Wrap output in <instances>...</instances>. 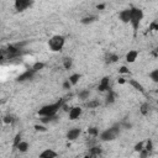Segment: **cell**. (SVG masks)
<instances>
[{
  "label": "cell",
  "instance_id": "6da1fadb",
  "mask_svg": "<svg viewBox=\"0 0 158 158\" xmlns=\"http://www.w3.org/2000/svg\"><path fill=\"white\" fill-rule=\"evenodd\" d=\"M60 107H62V102L60 101L54 102V104H48V105L42 106L38 110V115L41 117H51V118H53Z\"/></svg>",
  "mask_w": 158,
  "mask_h": 158
},
{
  "label": "cell",
  "instance_id": "d4e9b609",
  "mask_svg": "<svg viewBox=\"0 0 158 158\" xmlns=\"http://www.w3.org/2000/svg\"><path fill=\"white\" fill-rule=\"evenodd\" d=\"M35 128H36L37 131H42V132L47 131V128H46L44 126H40V125H36V126H35Z\"/></svg>",
  "mask_w": 158,
  "mask_h": 158
},
{
  "label": "cell",
  "instance_id": "7a4b0ae2",
  "mask_svg": "<svg viewBox=\"0 0 158 158\" xmlns=\"http://www.w3.org/2000/svg\"><path fill=\"white\" fill-rule=\"evenodd\" d=\"M65 44V38L62 35H54L48 40V47L52 52H59Z\"/></svg>",
  "mask_w": 158,
  "mask_h": 158
},
{
  "label": "cell",
  "instance_id": "44dd1931",
  "mask_svg": "<svg viewBox=\"0 0 158 158\" xmlns=\"http://www.w3.org/2000/svg\"><path fill=\"white\" fill-rule=\"evenodd\" d=\"M21 141H22V139H21V135H16V137H15V141H14V146L16 147V146H17V144H19Z\"/></svg>",
  "mask_w": 158,
  "mask_h": 158
},
{
  "label": "cell",
  "instance_id": "30bf717a",
  "mask_svg": "<svg viewBox=\"0 0 158 158\" xmlns=\"http://www.w3.org/2000/svg\"><path fill=\"white\" fill-rule=\"evenodd\" d=\"M57 156H58V153L54 152V151L51 149V148H47V149H44L43 152L40 153V157H41V158H54V157H57Z\"/></svg>",
  "mask_w": 158,
  "mask_h": 158
},
{
  "label": "cell",
  "instance_id": "52a82bcc",
  "mask_svg": "<svg viewBox=\"0 0 158 158\" xmlns=\"http://www.w3.org/2000/svg\"><path fill=\"white\" fill-rule=\"evenodd\" d=\"M83 112V109L79 107V106H74V107H70L69 111H68V116H69V120H77L80 117Z\"/></svg>",
  "mask_w": 158,
  "mask_h": 158
},
{
  "label": "cell",
  "instance_id": "e0dca14e",
  "mask_svg": "<svg viewBox=\"0 0 158 158\" xmlns=\"http://www.w3.org/2000/svg\"><path fill=\"white\" fill-rule=\"evenodd\" d=\"M93 21H95V16H89V17H84L81 19V23H91Z\"/></svg>",
  "mask_w": 158,
  "mask_h": 158
},
{
  "label": "cell",
  "instance_id": "2e32d148",
  "mask_svg": "<svg viewBox=\"0 0 158 158\" xmlns=\"http://www.w3.org/2000/svg\"><path fill=\"white\" fill-rule=\"evenodd\" d=\"M149 79L154 83H158V68L153 69L151 73H149Z\"/></svg>",
  "mask_w": 158,
  "mask_h": 158
},
{
  "label": "cell",
  "instance_id": "cb8c5ba5",
  "mask_svg": "<svg viewBox=\"0 0 158 158\" xmlns=\"http://www.w3.org/2000/svg\"><path fill=\"white\" fill-rule=\"evenodd\" d=\"M12 121H14V118H12V116H10V115L4 118V122H6V123H11Z\"/></svg>",
  "mask_w": 158,
  "mask_h": 158
},
{
  "label": "cell",
  "instance_id": "8fae6325",
  "mask_svg": "<svg viewBox=\"0 0 158 158\" xmlns=\"http://www.w3.org/2000/svg\"><path fill=\"white\" fill-rule=\"evenodd\" d=\"M99 90H101V91L109 90V78H104L101 80V83L99 84Z\"/></svg>",
  "mask_w": 158,
  "mask_h": 158
},
{
  "label": "cell",
  "instance_id": "5b68a950",
  "mask_svg": "<svg viewBox=\"0 0 158 158\" xmlns=\"http://www.w3.org/2000/svg\"><path fill=\"white\" fill-rule=\"evenodd\" d=\"M33 4V0H14V6L19 12H22L30 9Z\"/></svg>",
  "mask_w": 158,
  "mask_h": 158
},
{
  "label": "cell",
  "instance_id": "7c38bea8",
  "mask_svg": "<svg viewBox=\"0 0 158 158\" xmlns=\"http://www.w3.org/2000/svg\"><path fill=\"white\" fill-rule=\"evenodd\" d=\"M79 79H80V74H79V73H74V74H72V75L69 77L68 80L70 81L72 85H77L78 81H79Z\"/></svg>",
  "mask_w": 158,
  "mask_h": 158
},
{
  "label": "cell",
  "instance_id": "8992f818",
  "mask_svg": "<svg viewBox=\"0 0 158 158\" xmlns=\"http://www.w3.org/2000/svg\"><path fill=\"white\" fill-rule=\"evenodd\" d=\"M118 19L123 23H130L131 20V9H123L118 12Z\"/></svg>",
  "mask_w": 158,
  "mask_h": 158
},
{
  "label": "cell",
  "instance_id": "4fadbf2b",
  "mask_svg": "<svg viewBox=\"0 0 158 158\" xmlns=\"http://www.w3.org/2000/svg\"><path fill=\"white\" fill-rule=\"evenodd\" d=\"M16 148L20 151V152H26L27 149H28V142H26V141H21L17 146H16Z\"/></svg>",
  "mask_w": 158,
  "mask_h": 158
},
{
  "label": "cell",
  "instance_id": "ac0fdd59",
  "mask_svg": "<svg viewBox=\"0 0 158 158\" xmlns=\"http://www.w3.org/2000/svg\"><path fill=\"white\" fill-rule=\"evenodd\" d=\"M64 68L65 69H69L70 67H72V59L70 58H64Z\"/></svg>",
  "mask_w": 158,
  "mask_h": 158
},
{
  "label": "cell",
  "instance_id": "ffe728a7",
  "mask_svg": "<svg viewBox=\"0 0 158 158\" xmlns=\"http://www.w3.org/2000/svg\"><path fill=\"white\" fill-rule=\"evenodd\" d=\"M144 143L143 142H139L138 144H136V147H135V149L136 151H138V152H141V151H143V148H144V146H143Z\"/></svg>",
  "mask_w": 158,
  "mask_h": 158
},
{
  "label": "cell",
  "instance_id": "ba28073f",
  "mask_svg": "<svg viewBox=\"0 0 158 158\" xmlns=\"http://www.w3.org/2000/svg\"><path fill=\"white\" fill-rule=\"evenodd\" d=\"M80 133H81V130H80L79 127L70 128V130L67 132V138H68L69 141H74V139H77V138L80 136Z\"/></svg>",
  "mask_w": 158,
  "mask_h": 158
},
{
  "label": "cell",
  "instance_id": "9c48e42d",
  "mask_svg": "<svg viewBox=\"0 0 158 158\" xmlns=\"http://www.w3.org/2000/svg\"><path fill=\"white\" fill-rule=\"evenodd\" d=\"M137 57H138V51L137 49H131L126 53V62L133 63V62H136Z\"/></svg>",
  "mask_w": 158,
  "mask_h": 158
},
{
  "label": "cell",
  "instance_id": "3957f363",
  "mask_svg": "<svg viewBox=\"0 0 158 158\" xmlns=\"http://www.w3.org/2000/svg\"><path fill=\"white\" fill-rule=\"evenodd\" d=\"M143 16H144L143 10H141L138 7H132L131 9V20H130V23L132 25L133 31H137L138 30L139 23L143 20Z\"/></svg>",
  "mask_w": 158,
  "mask_h": 158
},
{
  "label": "cell",
  "instance_id": "7402d4cb",
  "mask_svg": "<svg viewBox=\"0 0 158 158\" xmlns=\"http://www.w3.org/2000/svg\"><path fill=\"white\" fill-rule=\"evenodd\" d=\"M41 68H43V63H36L33 67H32V69L36 72V70H38V69H41Z\"/></svg>",
  "mask_w": 158,
  "mask_h": 158
},
{
  "label": "cell",
  "instance_id": "277c9868",
  "mask_svg": "<svg viewBox=\"0 0 158 158\" xmlns=\"http://www.w3.org/2000/svg\"><path fill=\"white\" fill-rule=\"evenodd\" d=\"M120 133V126H112L100 133V139L101 141H112L115 139Z\"/></svg>",
  "mask_w": 158,
  "mask_h": 158
},
{
  "label": "cell",
  "instance_id": "9a60e30c",
  "mask_svg": "<svg viewBox=\"0 0 158 158\" xmlns=\"http://www.w3.org/2000/svg\"><path fill=\"white\" fill-rule=\"evenodd\" d=\"M128 83H130V84H131V85H132V86H133L135 89H137L138 91L143 93V86L141 85V83H138V81H137V80H135V79H131V80H130Z\"/></svg>",
  "mask_w": 158,
  "mask_h": 158
},
{
  "label": "cell",
  "instance_id": "484cf974",
  "mask_svg": "<svg viewBox=\"0 0 158 158\" xmlns=\"http://www.w3.org/2000/svg\"><path fill=\"white\" fill-rule=\"evenodd\" d=\"M120 72H121V73H128V70H127L125 67H122V68L120 69Z\"/></svg>",
  "mask_w": 158,
  "mask_h": 158
},
{
  "label": "cell",
  "instance_id": "603a6c76",
  "mask_svg": "<svg viewBox=\"0 0 158 158\" xmlns=\"http://www.w3.org/2000/svg\"><path fill=\"white\" fill-rule=\"evenodd\" d=\"M89 133H90V135H93V136H98V135H99V132H98V130H96L95 127L89 128Z\"/></svg>",
  "mask_w": 158,
  "mask_h": 158
},
{
  "label": "cell",
  "instance_id": "5bb4252c",
  "mask_svg": "<svg viewBox=\"0 0 158 158\" xmlns=\"http://www.w3.org/2000/svg\"><path fill=\"white\" fill-rule=\"evenodd\" d=\"M89 96H90V91L88 89H84V90L79 91V94H78V98L80 100H86V99H89Z\"/></svg>",
  "mask_w": 158,
  "mask_h": 158
},
{
  "label": "cell",
  "instance_id": "d6986e66",
  "mask_svg": "<svg viewBox=\"0 0 158 158\" xmlns=\"http://www.w3.org/2000/svg\"><path fill=\"white\" fill-rule=\"evenodd\" d=\"M148 107H149V106H148L147 104H143V105L141 106V112H142L143 115H146V114L148 112Z\"/></svg>",
  "mask_w": 158,
  "mask_h": 158
}]
</instances>
